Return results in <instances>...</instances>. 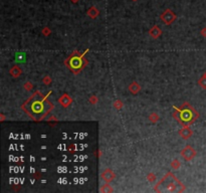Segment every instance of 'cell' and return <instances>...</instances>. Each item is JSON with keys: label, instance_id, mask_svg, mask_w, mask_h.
<instances>
[{"label": "cell", "instance_id": "13", "mask_svg": "<svg viewBox=\"0 0 206 193\" xmlns=\"http://www.w3.org/2000/svg\"><path fill=\"white\" fill-rule=\"evenodd\" d=\"M199 85L202 88H206V76H203L202 78L199 79Z\"/></svg>", "mask_w": 206, "mask_h": 193}, {"label": "cell", "instance_id": "8", "mask_svg": "<svg viewBox=\"0 0 206 193\" xmlns=\"http://www.w3.org/2000/svg\"><path fill=\"white\" fill-rule=\"evenodd\" d=\"M87 14H88V16L90 17L92 19H95V18H97L99 16V11L96 6H90V7L89 8V10H88Z\"/></svg>", "mask_w": 206, "mask_h": 193}, {"label": "cell", "instance_id": "22", "mask_svg": "<svg viewBox=\"0 0 206 193\" xmlns=\"http://www.w3.org/2000/svg\"><path fill=\"white\" fill-rule=\"evenodd\" d=\"M133 1H137V0H133Z\"/></svg>", "mask_w": 206, "mask_h": 193}, {"label": "cell", "instance_id": "10", "mask_svg": "<svg viewBox=\"0 0 206 193\" xmlns=\"http://www.w3.org/2000/svg\"><path fill=\"white\" fill-rule=\"evenodd\" d=\"M179 134L183 139H189V138L192 136V131L190 130V128H188V127H185V128H183L182 130H180Z\"/></svg>", "mask_w": 206, "mask_h": 193}, {"label": "cell", "instance_id": "14", "mask_svg": "<svg viewBox=\"0 0 206 193\" xmlns=\"http://www.w3.org/2000/svg\"><path fill=\"white\" fill-rule=\"evenodd\" d=\"M101 191L102 192H113V189L110 187V185L109 184H106V185H104L103 187H102V189H101Z\"/></svg>", "mask_w": 206, "mask_h": 193}, {"label": "cell", "instance_id": "11", "mask_svg": "<svg viewBox=\"0 0 206 193\" xmlns=\"http://www.w3.org/2000/svg\"><path fill=\"white\" fill-rule=\"evenodd\" d=\"M129 90H130V92L132 93V94L136 95L137 93L140 92L141 88H140V85L137 83V81H133V83L131 84L130 86H129Z\"/></svg>", "mask_w": 206, "mask_h": 193}, {"label": "cell", "instance_id": "9", "mask_svg": "<svg viewBox=\"0 0 206 193\" xmlns=\"http://www.w3.org/2000/svg\"><path fill=\"white\" fill-rule=\"evenodd\" d=\"M149 33H150V35L152 36L153 38H158L160 35H161L162 33V30L159 28L157 25H154L152 28L150 29V31H149Z\"/></svg>", "mask_w": 206, "mask_h": 193}, {"label": "cell", "instance_id": "6", "mask_svg": "<svg viewBox=\"0 0 206 193\" xmlns=\"http://www.w3.org/2000/svg\"><path fill=\"white\" fill-rule=\"evenodd\" d=\"M102 178H103V180L105 181V182L110 183L111 181H112L113 179L115 178V174L113 173L112 170L106 169L105 171H104L103 173H102Z\"/></svg>", "mask_w": 206, "mask_h": 193}, {"label": "cell", "instance_id": "17", "mask_svg": "<svg viewBox=\"0 0 206 193\" xmlns=\"http://www.w3.org/2000/svg\"><path fill=\"white\" fill-rule=\"evenodd\" d=\"M42 33H44V35H48L49 33H50V30H49V29L47 28V27H45L43 30H42Z\"/></svg>", "mask_w": 206, "mask_h": 193}, {"label": "cell", "instance_id": "18", "mask_svg": "<svg viewBox=\"0 0 206 193\" xmlns=\"http://www.w3.org/2000/svg\"><path fill=\"white\" fill-rule=\"evenodd\" d=\"M43 83L45 84V85H48V84H50V78H45L44 79H43Z\"/></svg>", "mask_w": 206, "mask_h": 193}, {"label": "cell", "instance_id": "1", "mask_svg": "<svg viewBox=\"0 0 206 193\" xmlns=\"http://www.w3.org/2000/svg\"><path fill=\"white\" fill-rule=\"evenodd\" d=\"M50 104L49 103H44V99H40V100H35L32 104L30 105V109H31V112L33 113L31 117L34 119V115H40L41 114L42 116H44L45 112L49 111L50 109Z\"/></svg>", "mask_w": 206, "mask_h": 193}, {"label": "cell", "instance_id": "16", "mask_svg": "<svg viewBox=\"0 0 206 193\" xmlns=\"http://www.w3.org/2000/svg\"><path fill=\"white\" fill-rule=\"evenodd\" d=\"M159 119V118H158V116L155 114V113H154V114H152L151 115V117H150V120L151 121H153L154 123H156V122H157V120Z\"/></svg>", "mask_w": 206, "mask_h": 193}, {"label": "cell", "instance_id": "15", "mask_svg": "<svg viewBox=\"0 0 206 193\" xmlns=\"http://www.w3.org/2000/svg\"><path fill=\"white\" fill-rule=\"evenodd\" d=\"M172 167L174 168V169H177V168L180 167V162L178 160H174L173 162H172Z\"/></svg>", "mask_w": 206, "mask_h": 193}, {"label": "cell", "instance_id": "4", "mask_svg": "<svg viewBox=\"0 0 206 193\" xmlns=\"http://www.w3.org/2000/svg\"><path fill=\"white\" fill-rule=\"evenodd\" d=\"M195 155H196L195 150L192 148L191 146H189V145H187V146L181 151V156L187 161L192 160V159L195 157Z\"/></svg>", "mask_w": 206, "mask_h": 193}, {"label": "cell", "instance_id": "12", "mask_svg": "<svg viewBox=\"0 0 206 193\" xmlns=\"http://www.w3.org/2000/svg\"><path fill=\"white\" fill-rule=\"evenodd\" d=\"M21 69H20L19 67H17V65H14V67H12V69H10V74L12 76H14V78H18V76L21 74Z\"/></svg>", "mask_w": 206, "mask_h": 193}, {"label": "cell", "instance_id": "2", "mask_svg": "<svg viewBox=\"0 0 206 193\" xmlns=\"http://www.w3.org/2000/svg\"><path fill=\"white\" fill-rule=\"evenodd\" d=\"M67 65H69V67L74 72V74H78V72L85 67V60L83 56H71V58L67 60Z\"/></svg>", "mask_w": 206, "mask_h": 193}, {"label": "cell", "instance_id": "5", "mask_svg": "<svg viewBox=\"0 0 206 193\" xmlns=\"http://www.w3.org/2000/svg\"><path fill=\"white\" fill-rule=\"evenodd\" d=\"M161 19L165 22V24H171L176 19V15L171 9H166L161 15Z\"/></svg>", "mask_w": 206, "mask_h": 193}, {"label": "cell", "instance_id": "3", "mask_svg": "<svg viewBox=\"0 0 206 193\" xmlns=\"http://www.w3.org/2000/svg\"><path fill=\"white\" fill-rule=\"evenodd\" d=\"M180 120L184 123V122H189L191 123L192 121H194L193 118V110L191 108L189 109H183L180 112Z\"/></svg>", "mask_w": 206, "mask_h": 193}, {"label": "cell", "instance_id": "20", "mask_svg": "<svg viewBox=\"0 0 206 193\" xmlns=\"http://www.w3.org/2000/svg\"><path fill=\"white\" fill-rule=\"evenodd\" d=\"M71 1L72 2V3H76V2H78L80 0H71Z\"/></svg>", "mask_w": 206, "mask_h": 193}, {"label": "cell", "instance_id": "19", "mask_svg": "<svg viewBox=\"0 0 206 193\" xmlns=\"http://www.w3.org/2000/svg\"><path fill=\"white\" fill-rule=\"evenodd\" d=\"M201 33H202L203 36H206V28H203L202 30H201Z\"/></svg>", "mask_w": 206, "mask_h": 193}, {"label": "cell", "instance_id": "7", "mask_svg": "<svg viewBox=\"0 0 206 193\" xmlns=\"http://www.w3.org/2000/svg\"><path fill=\"white\" fill-rule=\"evenodd\" d=\"M71 99L69 95H62V97L60 98V104L64 108H67L69 105L71 104Z\"/></svg>", "mask_w": 206, "mask_h": 193}, {"label": "cell", "instance_id": "21", "mask_svg": "<svg viewBox=\"0 0 206 193\" xmlns=\"http://www.w3.org/2000/svg\"><path fill=\"white\" fill-rule=\"evenodd\" d=\"M204 76H206V72H205V74H204Z\"/></svg>", "mask_w": 206, "mask_h": 193}]
</instances>
